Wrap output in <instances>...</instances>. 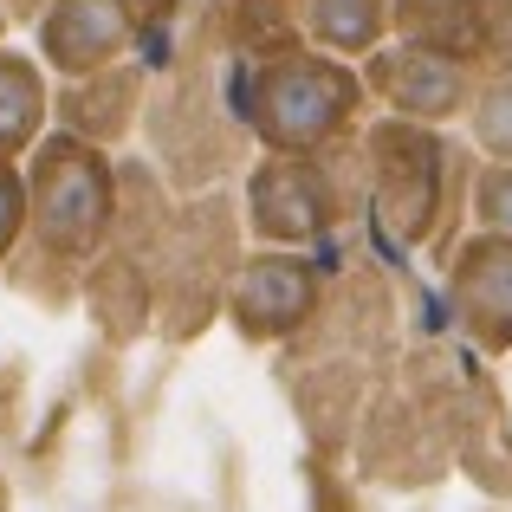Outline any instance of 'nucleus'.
Wrapping results in <instances>:
<instances>
[{
  "instance_id": "7ed1b4c3",
  "label": "nucleus",
  "mask_w": 512,
  "mask_h": 512,
  "mask_svg": "<svg viewBox=\"0 0 512 512\" xmlns=\"http://www.w3.org/2000/svg\"><path fill=\"white\" fill-rule=\"evenodd\" d=\"M46 46L59 65H104L124 46V13L111 0H59L46 20Z\"/></svg>"
},
{
  "instance_id": "6e6552de",
  "label": "nucleus",
  "mask_w": 512,
  "mask_h": 512,
  "mask_svg": "<svg viewBox=\"0 0 512 512\" xmlns=\"http://www.w3.org/2000/svg\"><path fill=\"white\" fill-rule=\"evenodd\" d=\"M487 214H500V221H512V169L493 175V188H487Z\"/></svg>"
},
{
  "instance_id": "39448f33",
  "label": "nucleus",
  "mask_w": 512,
  "mask_h": 512,
  "mask_svg": "<svg viewBox=\"0 0 512 512\" xmlns=\"http://www.w3.org/2000/svg\"><path fill=\"white\" fill-rule=\"evenodd\" d=\"M312 7H318L312 20L325 26L338 46H357V39H370L376 20H383V7H376V0H312Z\"/></svg>"
},
{
  "instance_id": "f03ea898",
  "label": "nucleus",
  "mask_w": 512,
  "mask_h": 512,
  "mask_svg": "<svg viewBox=\"0 0 512 512\" xmlns=\"http://www.w3.org/2000/svg\"><path fill=\"white\" fill-rule=\"evenodd\" d=\"M104 227V175L91 156L52 150V163L39 169V234H52L59 247H85Z\"/></svg>"
},
{
  "instance_id": "0eeeda50",
  "label": "nucleus",
  "mask_w": 512,
  "mask_h": 512,
  "mask_svg": "<svg viewBox=\"0 0 512 512\" xmlns=\"http://www.w3.org/2000/svg\"><path fill=\"white\" fill-rule=\"evenodd\" d=\"M20 221H26V195H20V182H13V169L0 163V253L13 247V234H20Z\"/></svg>"
},
{
  "instance_id": "423d86ee",
  "label": "nucleus",
  "mask_w": 512,
  "mask_h": 512,
  "mask_svg": "<svg viewBox=\"0 0 512 512\" xmlns=\"http://www.w3.org/2000/svg\"><path fill=\"white\" fill-rule=\"evenodd\" d=\"M480 137L500 156H512V78H500V85L487 91V104H480Z\"/></svg>"
},
{
  "instance_id": "20e7f679",
  "label": "nucleus",
  "mask_w": 512,
  "mask_h": 512,
  "mask_svg": "<svg viewBox=\"0 0 512 512\" xmlns=\"http://www.w3.org/2000/svg\"><path fill=\"white\" fill-rule=\"evenodd\" d=\"M33 117H39V78L33 65H20L13 52H0V156L20 150L33 137Z\"/></svg>"
},
{
  "instance_id": "f257e3e1",
  "label": "nucleus",
  "mask_w": 512,
  "mask_h": 512,
  "mask_svg": "<svg viewBox=\"0 0 512 512\" xmlns=\"http://www.w3.org/2000/svg\"><path fill=\"white\" fill-rule=\"evenodd\" d=\"M350 104V78L331 65H286L260 85V124L279 143H312L325 137Z\"/></svg>"
}]
</instances>
